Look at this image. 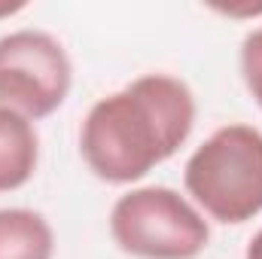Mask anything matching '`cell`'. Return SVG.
<instances>
[{
    "label": "cell",
    "mask_w": 262,
    "mask_h": 259,
    "mask_svg": "<svg viewBox=\"0 0 262 259\" xmlns=\"http://www.w3.org/2000/svg\"><path fill=\"white\" fill-rule=\"evenodd\" d=\"M195 113V95L183 79L143 73L92 104L79 128V156L104 183H137L189 140Z\"/></svg>",
    "instance_id": "6da1fadb"
},
{
    "label": "cell",
    "mask_w": 262,
    "mask_h": 259,
    "mask_svg": "<svg viewBox=\"0 0 262 259\" xmlns=\"http://www.w3.org/2000/svg\"><path fill=\"white\" fill-rule=\"evenodd\" d=\"M183 186L198 210L223 226L262 213V131L244 122L216 128L183 168Z\"/></svg>",
    "instance_id": "7a4b0ae2"
},
{
    "label": "cell",
    "mask_w": 262,
    "mask_h": 259,
    "mask_svg": "<svg viewBox=\"0 0 262 259\" xmlns=\"http://www.w3.org/2000/svg\"><path fill=\"white\" fill-rule=\"evenodd\" d=\"M113 244L134 259H195L210 244V226L171 186H137L110 210Z\"/></svg>",
    "instance_id": "3957f363"
},
{
    "label": "cell",
    "mask_w": 262,
    "mask_h": 259,
    "mask_svg": "<svg viewBox=\"0 0 262 259\" xmlns=\"http://www.w3.org/2000/svg\"><path fill=\"white\" fill-rule=\"evenodd\" d=\"M70 85L73 64L58 37L40 28L0 37V107L37 122L61 110Z\"/></svg>",
    "instance_id": "277c9868"
},
{
    "label": "cell",
    "mask_w": 262,
    "mask_h": 259,
    "mask_svg": "<svg viewBox=\"0 0 262 259\" xmlns=\"http://www.w3.org/2000/svg\"><path fill=\"white\" fill-rule=\"evenodd\" d=\"M40 162V134L34 122L9 107H0V192H15L31 183Z\"/></svg>",
    "instance_id": "5b68a950"
},
{
    "label": "cell",
    "mask_w": 262,
    "mask_h": 259,
    "mask_svg": "<svg viewBox=\"0 0 262 259\" xmlns=\"http://www.w3.org/2000/svg\"><path fill=\"white\" fill-rule=\"evenodd\" d=\"M55 232L40 210L0 207V259H52Z\"/></svg>",
    "instance_id": "8992f818"
},
{
    "label": "cell",
    "mask_w": 262,
    "mask_h": 259,
    "mask_svg": "<svg viewBox=\"0 0 262 259\" xmlns=\"http://www.w3.org/2000/svg\"><path fill=\"white\" fill-rule=\"evenodd\" d=\"M238 61H241V76H244L247 92L253 95V101L262 107V25L253 28V31L241 40Z\"/></svg>",
    "instance_id": "52a82bcc"
},
{
    "label": "cell",
    "mask_w": 262,
    "mask_h": 259,
    "mask_svg": "<svg viewBox=\"0 0 262 259\" xmlns=\"http://www.w3.org/2000/svg\"><path fill=\"white\" fill-rule=\"evenodd\" d=\"M244 259H262V229L250 238V244H247V250H244Z\"/></svg>",
    "instance_id": "ba28073f"
},
{
    "label": "cell",
    "mask_w": 262,
    "mask_h": 259,
    "mask_svg": "<svg viewBox=\"0 0 262 259\" xmlns=\"http://www.w3.org/2000/svg\"><path fill=\"white\" fill-rule=\"evenodd\" d=\"M21 9H25V3H0V18L15 15V12H21Z\"/></svg>",
    "instance_id": "9c48e42d"
}]
</instances>
